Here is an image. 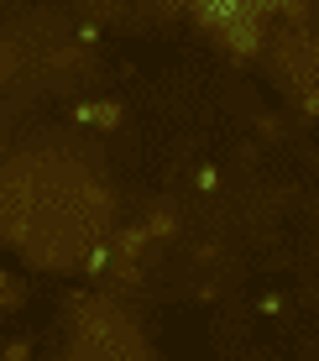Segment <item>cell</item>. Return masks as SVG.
Segmentation results:
<instances>
[{
	"mask_svg": "<svg viewBox=\"0 0 319 361\" xmlns=\"http://www.w3.org/2000/svg\"><path fill=\"white\" fill-rule=\"evenodd\" d=\"M262 32H267V21L256 16V11H251V0H246V11H241V16L230 21L225 32H215V37H220V42H225L236 58H256V53H262Z\"/></svg>",
	"mask_w": 319,
	"mask_h": 361,
	"instance_id": "cell-1",
	"label": "cell"
},
{
	"mask_svg": "<svg viewBox=\"0 0 319 361\" xmlns=\"http://www.w3.org/2000/svg\"><path fill=\"white\" fill-rule=\"evenodd\" d=\"M142 231H146V241H152V235L168 241V235H178V215H173V209H152V215L142 220Z\"/></svg>",
	"mask_w": 319,
	"mask_h": 361,
	"instance_id": "cell-2",
	"label": "cell"
},
{
	"mask_svg": "<svg viewBox=\"0 0 319 361\" xmlns=\"http://www.w3.org/2000/svg\"><path fill=\"white\" fill-rule=\"evenodd\" d=\"M142 246H146V231L142 226H126V231H120V241H115V257H137Z\"/></svg>",
	"mask_w": 319,
	"mask_h": 361,
	"instance_id": "cell-3",
	"label": "cell"
},
{
	"mask_svg": "<svg viewBox=\"0 0 319 361\" xmlns=\"http://www.w3.org/2000/svg\"><path fill=\"white\" fill-rule=\"evenodd\" d=\"M94 121H100V126H105V131H115V126H120V121H126V110H120V105H115V99H105V105H94Z\"/></svg>",
	"mask_w": 319,
	"mask_h": 361,
	"instance_id": "cell-4",
	"label": "cell"
},
{
	"mask_svg": "<svg viewBox=\"0 0 319 361\" xmlns=\"http://www.w3.org/2000/svg\"><path fill=\"white\" fill-rule=\"evenodd\" d=\"M110 257H115L110 246H94V252L84 257V272H110Z\"/></svg>",
	"mask_w": 319,
	"mask_h": 361,
	"instance_id": "cell-5",
	"label": "cell"
},
{
	"mask_svg": "<svg viewBox=\"0 0 319 361\" xmlns=\"http://www.w3.org/2000/svg\"><path fill=\"white\" fill-rule=\"evenodd\" d=\"M194 189H199V194H215V189H220V173H215V168H199V173H194Z\"/></svg>",
	"mask_w": 319,
	"mask_h": 361,
	"instance_id": "cell-6",
	"label": "cell"
},
{
	"mask_svg": "<svg viewBox=\"0 0 319 361\" xmlns=\"http://www.w3.org/2000/svg\"><path fill=\"white\" fill-rule=\"evenodd\" d=\"M11 304H21V288L6 278V272H0V309H11Z\"/></svg>",
	"mask_w": 319,
	"mask_h": 361,
	"instance_id": "cell-7",
	"label": "cell"
},
{
	"mask_svg": "<svg viewBox=\"0 0 319 361\" xmlns=\"http://www.w3.org/2000/svg\"><path fill=\"white\" fill-rule=\"evenodd\" d=\"M6 361H32V345L27 341H11L6 345Z\"/></svg>",
	"mask_w": 319,
	"mask_h": 361,
	"instance_id": "cell-8",
	"label": "cell"
},
{
	"mask_svg": "<svg viewBox=\"0 0 319 361\" xmlns=\"http://www.w3.org/2000/svg\"><path fill=\"white\" fill-rule=\"evenodd\" d=\"M299 110H304V116H319V84L304 90V105H299Z\"/></svg>",
	"mask_w": 319,
	"mask_h": 361,
	"instance_id": "cell-9",
	"label": "cell"
},
{
	"mask_svg": "<svg viewBox=\"0 0 319 361\" xmlns=\"http://www.w3.org/2000/svg\"><path fill=\"white\" fill-rule=\"evenodd\" d=\"M6 73H16V47H0V79Z\"/></svg>",
	"mask_w": 319,
	"mask_h": 361,
	"instance_id": "cell-10",
	"label": "cell"
},
{
	"mask_svg": "<svg viewBox=\"0 0 319 361\" xmlns=\"http://www.w3.org/2000/svg\"><path fill=\"white\" fill-rule=\"evenodd\" d=\"M304 58H309V68L319 73V37H314V42H309V53H304Z\"/></svg>",
	"mask_w": 319,
	"mask_h": 361,
	"instance_id": "cell-11",
	"label": "cell"
}]
</instances>
